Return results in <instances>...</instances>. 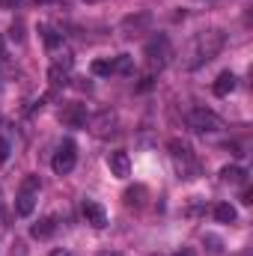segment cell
I'll return each instance as SVG.
<instances>
[{
	"label": "cell",
	"instance_id": "6da1fadb",
	"mask_svg": "<svg viewBox=\"0 0 253 256\" xmlns=\"http://www.w3.org/2000/svg\"><path fill=\"white\" fill-rule=\"evenodd\" d=\"M224 42H226L224 30H202V33H196L188 42L185 54H182V66H185V68H200V66H206L208 60H214V57L220 54Z\"/></svg>",
	"mask_w": 253,
	"mask_h": 256
},
{
	"label": "cell",
	"instance_id": "7a4b0ae2",
	"mask_svg": "<svg viewBox=\"0 0 253 256\" xmlns=\"http://www.w3.org/2000/svg\"><path fill=\"white\" fill-rule=\"evenodd\" d=\"M143 54H146V60L152 66H158V68H164V66L170 63V57H173V48H170V39L164 36V33H155L149 42H146V48H143Z\"/></svg>",
	"mask_w": 253,
	"mask_h": 256
},
{
	"label": "cell",
	"instance_id": "4316f807",
	"mask_svg": "<svg viewBox=\"0 0 253 256\" xmlns=\"http://www.w3.org/2000/svg\"><path fill=\"white\" fill-rule=\"evenodd\" d=\"M98 256H122V254H114V250H104V254H98Z\"/></svg>",
	"mask_w": 253,
	"mask_h": 256
},
{
	"label": "cell",
	"instance_id": "ba28073f",
	"mask_svg": "<svg viewBox=\"0 0 253 256\" xmlns=\"http://www.w3.org/2000/svg\"><path fill=\"white\" fill-rule=\"evenodd\" d=\"M84 218H86V224L96 226V230L108 226V212H104L96 200H86V202H84Z\"/></svg>",
	"mask_w": 253,
	"mask_h": 256
},
{
	"label": "cell",
	"instance_id": "484cf974",
	"mask_svg": "<svg viewBox=\"0 0 253 256\" xmlns=\"http://www.w3.org/2000/svg\"><path fill=\"white\" fill-rule=\"evenodd\" d=\"M6 57V48H3V39H0V60Z\"/></svg>",
	"mask_w": 253,
	"mask_h": 256
},
{
	"label": "cell",
	"instance_id": "2e32d148",
	"mask_svg": "<svg viewBox=\"0 0 253 256\" xmlns=\"http://www.w3.org/2000/svg\"><path fill=\"white\" fill-rule=\"evenodd\" d=\"M143 196H146V188L143 185H134L126 191V206H143Z\"/></svg>",
	"mask_w": 253,
	"mask_h": 256
},
{
	"label": "cell",
	"instance_id": "7c38bea8",
	"mask_svg": "<svg viewBox=\"0 0 253 256\" xmlns=\"http://www.w3.org/2000/svg\"><path fill=\"white\" fill-rule=\"evenodd\" d=\"M236 74L232 72H220L218 74V80H214V96H230L232 90H236Z\"/></svg>",
	"mask_w": 253,
	"mask_h": 256
},
{
	"label": "cell",
	"instance_id": "4fadbf2b",
	"mask_svg": "<svg viewBox=\"0 0 253 256\" xmlns=\"http://www.w3.org/2000/svg\"><path fill=\"white\" fill-rule=\"evenodd\" d=\"M167 149H170V155H173V161H185V158H194V152H190V146L185 140H179V137H173L170 143H167Z\"/></svg>",
	"mask_w": 253,
	"mask_h": 256
},
{
	"label": "cell",
	"instance_id": "603a6c76",
	"mask_svg": "<svg viewBox=\"0 0 253 256\" xmlns=\"http://www.w3.org/2000/svg\"><path fill=\"white\" fill-rule=\"evenodd\" d=\"M21 30H24V24H21V21H18V24H12V30H9V33H12V39H15V42H21V39H24V33H21Z\"/></svg>",
	"mask_w": 253,
	"mask_h": 256
},
{
	"label": "cell",
	"instance_id": "e0dca14e",
	"mask_svg": "<svg viewBox=\"0 0 253 256\" xmlns=\"http://www.w3.org/2000/svg\"><path fill=\"white\" fill-rule=\"evenodd\" d=\"M202 244H206V250H208V254H224V242H220V238H218V236H212V232H206V236H202Z\"/></svg>",
	"mask_w": 253,
	"mask_h": 256
},
{
	"label": "cell",
	"instance_id": "83f0119b",
	"mask_svg": "<svg viewBox=\"0 0 253 256\" xmlns=\"http://www.w3.org/2000/svg\"><path fill=\"white\" fill-rule=\"evenodd\" d=\"M51 256H68V254H66V250H54Z\"/></svg>",
	"mask_w": 253,
	"mask_h": 256
},
{
	"label": "cell",
	"instance_id": "cb8c5ba5",
	"mask_svg": "<svg viewBox=\"0 0 253 256\" xmlns=\"http://www.w3.org/2000/svg\"><path fill=\"white\" fill-rule=\"evenodd\" d=\"M176 256H196V250H194V248H182Z\"/></svg>",
	"mask_w": 253,
	"mask_h": 256
},
{
	"label": "cell",
	"instance_id": "8fae6325",
	"mask_svg": "<svg viewBox=\"0 0 253 256\" xmlns=\"http://www.w3.org/2000/svg\"><path fill=\"white\" fill-rule=\"evenodd\" d=\"M54 230H57V218L51 214V218H42L39 224H33V226H30V236H33V238H51Z\"/></svg>",
	"mask_w": 253,
	"mask_h": 256
},
{
	"label": "cell",
	"instance_id": "8992f818",
	"mask_svg": "<svg viewBox=\"0 0 253 256\" xmlns=\"http://www.w3.org/2000/svg\"><path fill=\"white\" fill-rule=\"evenodd\" d=\"M60 122L68 126V128H84L86 126V104H80V102L63 104V110H60Z\"/></svg>",
	"mask_w": 253,
	"mask_h": 256
},
{
	"label": "cell",
	"instance_id": "44dd1931",
	"mask_svg": "<svg viewBox=\"0 0 253 256\" xmlns=\"http://www.w3.org/2000/svg\"><path fill=\"white\" fill-rule=\"evenodd\" d=\"M42 36H45V45H48V48H57V45H60V36H57L51 27H42Z\"/></svg>",
	"mask_w": 253,
	"mask_h": 256
},
{
	"label": "cell",
	"instance_id": "f1b7e54d",
	"mask_svg": "<svg viewBox=\"0 0 253 256\" xmlns=\"http://www.w3.org/2000/svg\"><path fill=\"white\" fill-rule=\"evenodd\" d=\"M86 3H98V0H86Z\"/></svg>",
	"mask_w": 253,
	"mask_h": 256
},
{
	"label": "cell",
	"instance_id": "9a60e30c",
	"mask_svg": "<svg viewBox=\"0 0 253 256\" xmlns=\"http://www.w3.org/2000/svg\"><path fill=\"white\" fill-rule=\"evenodd\" d=\"M214 218H218L220 224H236V208H232L230 202H218V206H214Z\"/></svg>",
	"mask_w": 253,
	"mask_h": 256
},
{
	"label": "cell",
	"instance_id": "277c9868",
	"mask_svg": "<svg viewBox=\"0 0 253 256\" xmlns=\"http://www.w3.org/2000/svg\"><path fill=\"white\" fill-rule=\"evenodd\" d=\"M74 164H78V146L72 143V140H66L63 146L57 149V155H54V161H51V167H54V173H72L74 170Z\"/></svg>",
	"mask_w": 253,
	"mask_h": 256
},
{
	"label": "cell",
	"instance_id": "9c48e42d",
	"mask_svg": "<svg viewBox=\"0 0 253 256\" xmlns=\"http://www.w3.org/2000/svg\"><path fill=\"white\" fill-rule=\"evenodd\" d=\"M108 167H110V173H114V176L126 179L128 173H131V158H128V152H122V149L110 152V155H108Z\"/></svg>",
	"mask_w": 253,
	"mask_h": 256
},
{
	"label": "cell",
	"instance_id": "3957f363",
	"mask_svg": "<svg viewBox=\"0 0 253 256\" xmlns=\"http://www.w3.org/2000/svg\"><path fill=\"white\" fill-rule=\"evenodd\" d=\"M188 128L196 134H214V131H220V116L208 108H194L188 114Z\"/></svg>",
	"mask_w": 253,
	"mask_h": 256
},
{
	"label": "cell",
	"instance_id": "30bf717a",
	"mask_svg": "<svg viewBox=\"0 0 253 256\" xmlns=\"http://www.w3.org/2000/svg\"><path fill=\"white\" fill-rule=\"evenodd\" d=\"M33 208H36V194L33 191H18V196H15V212H18L21 218H30Z\"/></svg>",
	"mask_w": 253,
	"mask_h": 256
},
{
	"label": "cell",
	"instance_id": "d6986e66",
	"mask_svg": "<svg viewBox=\"0 0 253 256\" xmlns=\"http://www.w3.org/2000/svg\"><path fill=\"white\" fill-rule=\"evenodd\" d=\"M114 66H116V72H122V74H131V72H134V60H131L128 54L116 57V60H114Z\"/></svg>",
	"mask_w": 253,
	"mask_h": 256
},
{
	"label": "cell",
	"instance_id": "52a82bcc",
	"mask_svg": "<svg viewBox=\"0 0 253 256\" xmlns=\"http://www.w3.org/2000/svg\"><path fill=\"white\" fill-rule=\"evenodd\" d=\"M90 128H92V134H96V137H110V134H116V114L102 110V114L90 122Z\"/></svg>",
	"mask_w": 253,
	"mask_h": 256
},
{
	"label": "cell",
	"instance_id": "5b68a950",
	"mask_svg": "<svg viewBox=\"0 0 253 256\" xmlns=\"http://www.w3.org/2000/svg\"><path fill=\"white\" fill-rule=\"evenodd\" d=\"M152 27V12H134V15H126L120 30L122 36H137V33H146Z\"/></svg>",
	"mask_w": 253,
	"mask_h": 256
},
{
	"label": "cell",
	"instance_id": "7402d4cb",
	"mask_svg": "<svg viewBox=\"0 0 253 256\" xmlns=\"http://www.w3.org/2000/svg\"><path fill=\"white\" fill-rule=\"evenodd\" d=\"M9 152H12V146H9V140L6 137H0V167L9 161Z\"/></svg>",
	"mask_w": 253,
	"mask_h": 256
},
{
	"label": "cell",
	"instance_id": "5bb4252c",
	"mask_svg": "<svg viewBox=\"0 0 253 256\" xmlns=\"http://www.w3.org/2000/svg\"><path fill=\"white\" fill-rule=\"evenodd\" d=\"M220 176H224V182H230V185H244V179H248V173H244L242 167H224Z\"/></svg>",
	"mask_w": 253,
	"mask_h": 256
},
{
	"label": "cell",
	"instance_id": "d4e9b609",
	"mask_svg": "<svg viewBox=\"0 0 253 256\" xmlns=\"http://www.w3.org/2000/svg\"><path fill=\"white\" fill-rule=\"evenodd\" d=\"M0 6H6V9H9V6H18V0H0Z\"/></svg>",
	"mask_w": 253,
	"mask_h": 256
},
{
	"label": "cell",
	"instance_id": "ac0fdd59",
	"mask_svg": "<svg viewBox=\"0 0 253 256\" xmlns=\"http://www.w3.org/2000/svg\"><path fill=\"white\" fill-rule=\"evenodd\" d=\"M114 72H116L114 60H96V63H92V74H98V78H108V74H114Z\"/></svg>",
	"mask_w": 253,
	"mask_h": 256
},
{
	"label": "cell",
	"instance_id": "ffe728a7",
	"mask_svg": "<svg viewBox=\"0 0 253 256\" xmlns=\"http://www.w3.org/2000/svg\"><path fill=\"white\" fill-rule=\"evenodd\" d=\"M39 188H42L39 176H27V179L21 182V191H33V194H39Z\"/></svg>",
	"mask_w": 253,
	"mask_h": 256
}]
</instances>
